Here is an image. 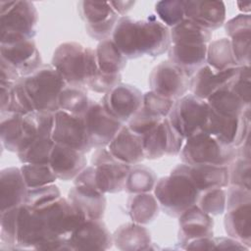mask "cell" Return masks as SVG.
Instances as JSON below:
<instances>
[{"mask_svg":"<svg viewBox=\"0 0 251 251\" xmlns=\"http://www.w3.org/2000/svg\"><path fill=\"white\" fill-rule=\"evenodd\" d=\"M111 39L126 60L143 55L158 57L171 46L169 27L153 15L144 20L120 17Z\"/></svg>","mask_w":251,"mask_h":251,"instance_id":"obj_1","label":"cell"},{"mask_svg":"<svg viewBox=\"0 0 251 251\" xmlns=\"http://www.w3.org/2000/svg\"><path fill=\"white\" fill-rule=\"evenodd\" d=\"M51 65L67 84L84 86L99 71L95 50L77 42H65L54 51Z\"/></svg>","mask_w":251,"mask_h":251,"instance_id":"obj_2","label":"cell"},{"mask_svg":"<svg viewBox=\"0 0 251 251\" xmlns=\"http://www.w3.org/2000/svg\"><path fill=\"white\" fill-rule=\"evenodd\" d=\"M153 191L160 208L174 218H178L187 209L196 205L201 193L188 176L177 167L169 176L157 180Z\"/></svg>","mask_w":251,"mask_h":251,"instance_id":"obj_3","label":"cell"},{"mask_svg":"<svg viewBox=\"0 0 251 251\" xmlns=\"http://www.w3.org/2000/svg\"><path fill=\"white\" fill-rule=\"evenodd\" d=\"M38 13L30 1H0L1 44L33 39Z\"/></svg>","mask_w":251,"mask_h":251,"instance_id":"obj_4","label":"cell"},{"mask_svg":"<svg viewBox=\"0 0 251 251\" xmlns=\"http://www.w3.org/2000/svg\"><path fill=\"white\" fill-rule=\"evenodd\" d=\"M35 111L56 113L59 111L58 98L67 85L57 70L50 65H42L29 75L20 78Z\"/></svg>","mask_w":251,"mask_h":251,"instance_id":"obj_5","label":"cell"},{"mask_svg":"<svg viewBox=\"0 0 251 251\" xmlns=\"http://www.w3.org/2000/svg\"><path fill=\"white\" fill-rule=\"evenodd\" d=\"M179 155L181 162L187 165L228 166L236 158V148L201 131L185 139Z\"/></svg>","mask_w":251,"mask_h":251,"instance_id":"obj_6","label":"cell"},{"mask_svg":"<svg viewBox=\"0 0 251 251\" xmlns=\"http://www.w3.org/2000/svg\"><path fill=\"white\" fill-rule=\"evenodd\" d=\"M225 229L232 237L248 248L251 246V191L228 185L226 190Z\"/></svg>","mask_w":251,"mask_h":251,"instance_id":"obj_7","label":"cell"},{"mask_svg":"<svg viewBox=\"0 0 251 251\" xmlns=\"http://www.w3.org/2000/svg\"><path fill=\"white\" fill-rule=\"evenodd\" d=\"M210 112L211 108L206 100L190 93L175 101L167 118L186 139L204 130Z\"/></svg>","mask_w":251,"mask_h":251,"instance_id":"obj_8","label":"cell"},{"mask_svg":"<svg viewBox=\"0 0 251 251\" xmlns=\"http://www.w3.org/2000/svg\"><path fill=\"white\" fill-rule=\"evenodd\" d=\"M34 209L40 212L48 231L55 237L68 239L86 220L78 207L62 196L49 204Z\"/></svg>","mask_w":251,"mask_h":251,"instance_id":"obj_9","label":"cell"},{"mask_svg":"<svg viewBox=\"0 0 251 251\" xmlns=\"http://www.w3.org/2000/svg\"><path fill=\"white\" fill-rule=\"evenodd\" d=\"M94 167V184L102 193H117L125 190L129 165L116 160L107 147L96 148L91 157Z\"/></svg>","mask_w":251,"mask_h":251,"instance_id":"obj_10","label":"cell"},{"mask_svg":"<svg viewBox=\"0 0 251 251\" xmlns=\"http://www.w3.org/2000/svg\"><path fill=\"white\" fill-rule=\"evenodd\" d=\"M82 118L88 139L93 148L107 147L124 126L104 109L101 102L94 100L89 101Z\"/></svg>","mask_w":251,"mask_h":251,"instance_id":"obj_11","label":"cell"},{"mask_svg":"<svg viewBox=\"0 0 251 251\" xmlns=\"http://www.w3.org/2000/svg\"><path fill=\"white\" fill-rule=\"evenodd\" d=\"M203 131L221 143L236 148L249 136L250 109L241 117L223 116L211 110Z\"/></svg>","mask_w":251,"mask_h":251,"instance_id":"obj_12","label":"cell"},{"mask_svg":"<svg viewBox=\"0 0 251 251\" xmlns=\"http://www.w3.org/2000/svg\"><path fill=\"white\" fill-rule=\"evenodd\" d=\"M77 8L90 37L102 41L112 35L119 15L113 10L109 2L80 1L77 3Z\"/></svg>","mask_w":251,"mask_h":251,"instance_id":"obj_13","label":"cell"},{"mask_svg":"<svg viewBox=\"0 0 251 251\" xmlns=\"http://www.w3.org/2000/svg\"><path fill=\"white\" fill-rule=\"evenodd\" d=\"M51 138L55 143L74 148L84 154L93 148L88 139L82 116L62 110L55 113Z\"/></svg>","mask_w":251,"mask_h":251,"instance_id":"obj_14","label":"cell"},{"mask_svg":"<svg viewBox=\"0 0 251 251\" xmlns=\"http://www.w3.org/2000/svg\"><path fill=\"white\" fill-rule=\"evenodd\" d=\"M189 77L170 61L158 64L149 75L151 91L171 100H177L189 89Z\"/></svg>","mask_w":251,"mask_h":251,"instance_id":"obj_15","label":"cell"},{"mask_svg":"<svg viewBox=\"0 0 251 251\" xmlns=\"http://www.w3.org/2000/svg\"><path fill=\"white\" fill-rule=\"evenodd\" d=\"M104 109L121 123H127L142 107L143 93L135 86L119 83L104 94Z\"/></svg>","mask_w":251,"mask_h":251,"instance_id":"obj_16","label":"cell"},{"mask_svg":"<svg viewBox=\"0 0 251 251\" xmlns=\"http://www.w3.org/2000/svg\"><path fill=\"white\" fill-rule=\"evenodd\" d=\"M67 241L70 250H108L113 237L102 220L86 219Z\"/></svg>","mask_w":251,"mask_h":251,"instance_id":"obj_17","label":"cell"},{"mask_svg":"<svg viewBox=\"0 0 251 251\" xmlns=\"http://www.w3.org/2000/svg\"><path fill=\"white\" fill-rule=\"evenodd\" d=\"M0 60L13 66L21 77L29 75L43 65L33 39L0 44Z\"/></svg>","mask_w":251,"mask_h":251,"instance_id":"obj_18","label":"cell"},{"mask_svg":"<svg viewBox=\"0 0 251 251\" xmlns=\"http://www.w3.org/2000/svg\"><path fill=\"white\" fill-rule=\"evenodd\" d=\"M184 18L213 31L225 24L226 6L223 1H182Z\"/></svg>","mask_w":251,"mask_h":251,"instance_id":"obj_19","label":"cell"},{"mask_svg":"<svg viewBox=\"0 0 251 251\" xmlns=\"http://www.w3.org/2000/svg\"><path fill=\"white\" fill-rule=\"evenodd\" d=\"M86 165L87 160L84 153L62 144H54L49 166L57 179H75Z\"/></svg>","mask_w":251,"mask_h":251,"instance_id":"obj_20","label":"cell"},{"mask_svg":"<svg viewBox=\"0 0 251 251\" xmlns=\"http://www.w3.org/2000/svg\"><path fill=\"white\" fill-rule=\"evenodd\" d=\"M178 239L181 245L199 238L211 237L214 233V222L210 215L193 205L178 217Z\"/></svg>","mask_w":251,"mask_h":251,"instance_id":"obj_21","label":"cell"},{"mask_svg":"<svg viewBox=\"0 0 251 251\" xmlns=\"http://www.w3.org/2000/svg\"><path fill=\"white\" fill-rule=\"evenodd\" d=\"M107 148L116 160L129 166L140 164L145 159L142 136L134 133L125 125Z\"/></svg>","mask_w":251,"mask_h":251,"instance_id":"obj_22","label":"cell"},{"mask_svg":"<svg viewBox=\"0 0 251 251\" xmlns=\"http://www.w3.org/2000/svg\"><path fill=\"white\" fill-rule=\"evenodd\" d=\"M237 68L215 71L205 64L189 79V90L191 94L200 99L207 100L216 90L230 82Z\"/></svg>","mask_w":251,"mask_h":251,"instance_id":"obj_23","label":"cell"},{"mask_svg":"<svg viewBox=\"0 0 251 251\" xmlns=\"http://www.w3.org/2000/svg\"><path fill=\"white\" fill-rule=\"evenodd\" d=\"M233 56L239 66H250L251 19L249 14H240L229 20L226 25Z\"/></svg>","mask_w":251,"mask_h":251,"instance_id":"obj_24","label":"cell"},{"mask_svg":"<svg viewBox=\"0 0 251 251\" xmlns=\"http://www.w3.org/2000/svg\"><path fill=\"white\" fill-rule=\"evenodd\" d=\"M176 167L188 176L200 192L212 188H225L228 186V166L187 165L182 163Z\"/></svg>","mask_w":251,"mask_h":251,"instance_id":"obj_25","label":"cell"},{"mask_svg":"<svg viewBox=\"0 0 251 251\" xmlns=\"http://www.w3.org/2000/svg\"><path fill=\"white\" fill-rule=\"evenodd\" d=\"M27 186L20 168H6L0 173V212L25 204Z\"/></svg>","mask_w":251,"mask_h":251,"instance_id":"obj_26","label":"cell"},{"mask_svg":"<svg viewBox=\"0 0 251 251\" xmlns=\"http://www.w3.org/2000/svg\"><path fill=\"white\" fill-rule=\"evenodd\" d=\"M207 44H171L169 61L179 68L189 78L206 64Z\"/></svg>","mask_w":251,"mask_h":251,"instance_id":"obj_27","label":"cell"},{"mask_svg":"<svg viewBox=\"0 0 251 251\" xmlns=\"http://www.w3.org/2000/svg\"><path fill=\"white\" fill-rule=\"evenodd\" d=\"M68 199L83 212L86 219H103L106 209L104 193L92 188L74 185L68 193Z\"/></svg>","mask_w":251,"mask_h":251,"instance_id":"obj_28","label":"cell"},{"mask_svg":"<svg viewBox=\"0 0 251 251\" xmlns=\"http://www.w3.org/2000/svg\"><path fill=\"white\" fill-rule=\"evenodd\" d=\"M113 243L120 250H148L151 244L149 230L136 223L121 226L112 235Z\"/></svg>","mask_w":251,"mask_h":251,"instance_id":"obj_29","label":"cell"},{"mask_svg":"<svg viewBox=\"0 0 251 251\" xmlns=\"http://www.w3.org/2000/svg\"><path fill=\"white\" fill-rule=\"evenodd\" d=\"M54 120L55 113L52 112L33 111L31 113L24 115V139L19 152H21L29 142L37 137H51L54 127Z\"/></svg>","mask_w":251,"mask_h":251,"instance_id":"obj_30","label":"cell"},{"mask_svg":"<svg viewBox=\"0 0 251 251\" xmlns=\"http://www.w3.org/2000/svg\"><path fill=\"white\" fill-rule=\"evenodd\" d=\"M206 101L211 110L227 117H241L250 109V105H246L228 85L216 90Z\"/></svg>","mask_w":251,"mask_h":251,"instance_id":"obj_31","label":"cell"},{"mask_svg":"<svg viewBox=\"0 0 251 251\" xmlns=\"http://www.w3.org/2000/svg\"><path fill=\"white\" fill-rule=\"evenodd\" d=\"M159 203L155 195L149 193L130 194L126 202V210L133 223L147 225L159 215Z\"/></svg>","mask_w":251,"mask_h":251,"instance_id":"obj_32","label":"cell"},{"mask_svg":"<svg viewBox=\"0 0 251 251\" xmlns=\"http://www.w3.org/2000/svg\"><path fill=\"white\" fill-rule=\"evenodd\" d=\"M23 116L17 113L0 114V137L2 146L10 151L18 153L24 139Z\"/></svg>","mask_w":251,"mask_h":251,"instance_id":"obj_33","label":"cell"},{"mask_svg":"<svg viewBox=\"0 0 251 251\" xmlns=\"http://www.w3.org/2000/svg\"><path fill=\"white\" fill-rule=\"evenodd\" d=\"M95 54L98 69L104 74H120L126 66V57L111 38L100 41L95 49Z\"/></svg>","mask_w":251,"mask_h":251,"instance_id":"obj_34","label":"cell"},{"mask_svg":"<svg viewBox=\"0 0 251 251\" xmlns=\"http://www.w3.org/2000/svg\"><path fill=\"white\" fill-rule=\"evenodd\" d=\"M171 44H208L212 38V31L184 19L170 29Z\"/></svg>","mask_w":251,"mask_h":251,"instance_id":"obj_35","label":"cell"},{"mask_svg":"<svg viewBox=\"0 0 251 251\" xmlns=\"http://www.w3.org/2000/svg\"><path fill=\"white\" fill-rule=\"evenodd\" d=\"M206 64L215 71H225L239 67L228 38H220L210 41L207 45Z\"/></svg>","mask_w":251,"mask_h":251,"instance_id":"obj_36","label":"cell"},{"mask_svg":"<svg viewBox=\"0 0 251 251\" xmlns=\"http://www.w3.org/2000/svg\"><path fill=\"white\" fill-rule=\"evenodd\" d=\"M156 182L157 176L152 169L136 164L130 167L126 179L125 190L129 194L149 193L154 190Z\"/></svg>","mask_w":251,"mask_h":251,"instance_id":"obj_37","label":"cell"},{"mask_svg":"<svg viewBox=\"0 0 251 251\" xmlns=\"http://www.w3.org/2000/svg\"><path fill=\"white\" fill-rule=\"evenodd\" d=\"M85 86L67 84L58 98L59 110L82 116L89 105Z\"/></svg>","mask_w":251,"mask_h":251,"instance_id":"obj_38","label":"cell"},{"mask_svg":"<svg viewBox=\"0 0 251 251\" xmlns=\"http://www.w3.org/2000/svg\"><path fill=\"white\" fill-rule=\"evenodd\" d=\"M54 144L51 137H37L17 155L22 164H49Z\"/></svg>","mask_w":251,"mask_h":251,"instance_id":"obj_39","label":"cell"},{"mask_svg":"<svg viewBox=\"0 0 251 251\" xmlns=\"http://www.w3.org/2000/svg\"><path fill=\"white\" fill-rule=\"evenodd\" d=\"M145 159L157 160L167 155V133L162 121L155 128L142 135Z\"/></svg>","mask_w":251,"mask_h":251,"instance_id":"obj_40","label":"cell"},{"mask_svg":"<svg viewBox=\"0 0 251 251\" xmlns=\"http://www.w3.org/2000/svg\"><path fill=\"white\" fill-rule=\"evenodd\" d=\"M20 169L27 188L52 184L57 179L49 164H23Z\"/></svg>","mask_w":251,"mask_h":251,"instance_id":"obj_41","label":"cell"},{"mask_svg":"<svg viewBox=\"0 0 251 251\" xmlns=\"http://www.w3.org/2000/svg\"><path fill=\"white\" fill-rule=\"evenodd\" d=\"M226 202V190L224 188H212L200 193L196 205L212 217L225 213Z\"/></svg>","mask_w":251,"mask_h":251,"instance_id":"obj_42","label":"cell"},{"mask_svg":"<svg viewBox=\"0 0 251 251\" xmlns=\"http://www.w3.org/2000/svg\"><path fill=\"white\" fill-rule=\"evenodd\" d=\"M19 209L20 206L0 212V240L11 249H17Z\"/></svg>","mask_w":251,"mask_h":251,"instance_id":"obj_43","label":"cell"},{"mask_svg":"<svg viewBox=\"0 0 251 251\" xmlns=\"http://www.w3.org/2000/svg\"><path fill=\"white\" fill-rule=\"evenodd\" d=\"M155 12L159 17L160 22L171 28L185 19L182 1L178 0H164L157 2L155 5Z\"/></svg>","mask_w":251,"mask_h":251,"instance_id":"obj_44","label":"cell"},{"mask_svg":"<svg viewBox=\"0 0 251 251\" xmlns=\"http://www.w3.org/2000/svg\"><path fill=\"white\" fill-rule=\"evenodd\" d=\"M61 197V191L54 183L28 188L25 204L31 208H39Z\"/></svg>","mask_w":251,"mask_h":251,"instance_id":"obj_45","label":"cell"},{"mask_svg":"<svg viewBox=\"0 0 251 251\" xmlns=\"http://www.w3.org/2000/svg\"><path fill=\"white\" fill-rule=\"evenodd\" d=\"M251 162L248 159L236 157L228 165L229 183L228 185H234L243 187L246 189L251 188Z\"/></svg>","mask_w":251,"mask_h":251,"instance_id":"obj_46","label":"cell"},{"mask_svg":"<svg viewBox=\"0 0 251 251\" xmlns=\"http://www.w3.org/2000/svg\"><path fill=\"white\" fill-rule=\"evenodd\" d=\"M33 111L35 110L26 90L25 89L22 81L20 79L17 80L13 84V87L11 90L10 103L6 113L12 112V113H17L21 115H26Z\"/></svg>","mask_w":251,"mask_h":251,"instance_id":"obj_47","label":"cell"},{"mask_svg":"<svg viewBox=\"0 0 251 251\" xmlns=\"http://www.w3.org/2000/svg\"><path fill=\"white\" fill-rule=\"evenodd\" d=\"M228 87L246 104L250 105L251 75L250 66H239L237 71L227 84Z\"/></svg>","mask_w":251,"mask_h":251,"instance_id":"obj_48","label":"cell"},{"mask_svg":"<svg viewBox=\"0 0 251 251\" xmlns=\"http://www.w3.org/2000/svg\"><path fill=\"white\" fill-rule=\"evenodd\" d=\"M174 103V100L163 97L150 90L143 94L142 108L153 116L165 119L169 116Z\"/></svg>","mask_w":251,"mask_h":251,"instance_id":"obj_49","label":"cell"},{"mask_svg":"<svg viewBox=\"0 0 251 251\" xmlns=\"http://www.w3.org/2000/svg\"><path fill=\"white\" fill-rule=\"evenodd\" d=\"M164 119H160L148 113L142 107L141 109L127 122V127L138 135H144L155 128Z\"/></svg>","mask_w":251,"mask_h":251,"instance_id":"obj_50","label":"cell"},{"mask_svg":"<svg viewBox=\"0 0 251 251\" xmlns=\"http://www.w3.org/2000/svg\"><path fill=\"white\" fill-rule=\"evenodd\" d=\"M121 74L110 75L98 71L95 75H93L89 80H87L84 86L86 89H89L91 91L105 94L109 90L114 88L116 85L121 83Z\"/></svg>","mask_w":251,"mask_h":251,"instance_id":"obj_51","label":"cell"},{"mask_svg":"<svg viewBox=\"0 0 251 251\" xmlns=\"http://www.w3.org/2000/svg\"><path fill=\"white\" fill-rule=\"evenodd\" d=\"M163 122L166 127V133H167V155H171V156L178 155L184 144L185 138L170 123L168 118H165Z\"/></svg>","mask_w":251,"mask_h":251,"instance_id":"obj_52","label":"cell"},{"mask_svg":"<svg viewBox=\"0 0 251 251\" xmlns=\"http://www.w3.org/2000/svg\"><path fill=\"white\" fill-rule=\"evenodd\" d=\"M214 249H224V250H249L246 245L232 237H214Z\"/></svg>","mask_w":251,"mask_h":251,"instance_id":"obj_53","label":"cell"},{"mask_svg":"<svg viewBox=\"0 0 251 251\" xmlns=\"http://www.w3.org/2000/svg\"><path fill=\"white\" fill-rule=\"evenodd\" d=\"M0 82H16L21 78L19 72L3 60H0Z\"/></svg>","mask_w":251,"mask_h":251,"instance_id":"obj_54","label":"cell"},{"mask_svg":"<svg viewBox=\"0 0 251 251\" xmlns=\"http://www.w3.org/2000/svg\"><path fill=\"white\" fill-rule=\"evenodd\" d=\"M113 10L122 17H125L126 14L131 10L134 6V1H110L109 2Z\"/></svg>","mask_w":251,"mask_h":251,"instance_id":"obj_55","label":"cell"},{"mask_svg":"<svg viewBox=\"0 0 251 251\" xmlns=\"http://www.w3.org/2000/svg\"><path fill=\"white\" fill-rule=\"evenodd\" d=\"M236 5H237L239 11L243 12V14H249V12H250V7H251V3H250V2L238 1V2H236Z\"/></svg>","mask_w":251,"mask_h":251,"instance_id":"obj_56","label":"cell"}]
</instances>
